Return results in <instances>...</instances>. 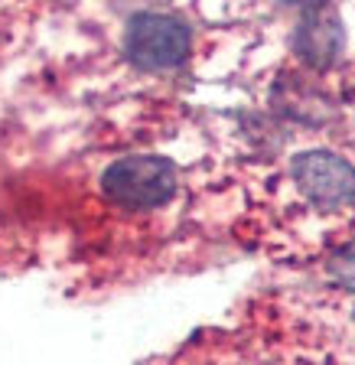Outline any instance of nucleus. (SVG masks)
Instances as JSON below:
<instances>
[{
  "label": "nucleus",
  "mask_w": 355,
  "mask_h": 365,
  "mask_svg": "<svg viewBox=\"0 0 355 365\" xmlns=\"http://www.w3.org/2000/svg\"><path fill=\"white\" fill-rule=\"evenodd\" d=\"M101 190L128 212H147L170 202L176 190V170L163 157H124L101 173Z\"/></svg>",
  "instance_id": "obj_1"
},
{
  "label": "nucleus",
  "mask_w": 355,
  "mask_h": 365,
  "mask_svg": "<svg viewBox=\"0 0 355 365\" xmlns=\"http://www.w3.org/2000/svg\"><path fill=\"white\" fill-rule=\"evenodd\" d=\"M342 43H346V36H342V23L329 7L310 10V14L303 16L300 30H297V39H294L297 56H300L303 62L317 66V68L333 66L336 56L342 53Z\"/></svg>",
  "instance_id": "obj_4"
},
{
  "label": "nucleus",
  "mask_w": 355,
  "mask_h": 365,
  "mask_svg": "<svg viewBox=\"0 0 355 365\" xmlns=\"http://www.w3.org/2000/svg\"><path fill=\"white\" fill-rule=\"evenodd\" d=\"M189 49H192L189 26L170 14H137L124 33V53L134 66L150 72L182 66Z\"/></svg>",
  "instance_id": "obj_2"
},
{
  "label": "nucleus",
  "mask_w": 355,
  "mask_h": 365,
  "mask_svg": "<svg viewBox=\"0 0 355 365\" xmlns=\"http://www.w3.org/2000/svg\"><path fill=\"white\" fill-rule=\"evenodd\" d=\"M280 4H287V7H300V10H319V7H326L329 0H280Z\"/></svg>",
  "instance_id": "obj_6"
},
{
  "label": "nucleus",
  "mask_w": 355,
  "mask_h": 365,
  "mask_svg": "<svg viewBox=\"0 0 355 365\" xmlns=\"http://www.w3.org/2000/svg\"><path fill=\"white\" fill-rule=\"evenodd\" d=\"M329 274H333V281L339 284V287L355 294V242H349L346 248H339L333 258H329Z\"/></svg>",
  "instance_id": "obj_5"
},
{
  "label": "nucleus",
  "mask_w": 355,
  "mask_h": 365,
  "mask_svg": "<svg viewBox=\"0 0 355 365\" xmlns=\"http://www.w3.org/2000/svg\"><path fill=\"white\" fill-rule=\"evenodd\" d=\"M290 173L303 196L323 212H342L355 205V167L336 153L307 150L294 160Z\"/></svg>",
  "instance_id": "obj_3"
}]
</instances>
